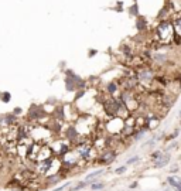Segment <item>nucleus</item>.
Returning a JSON list of instances; mask_svg holds the SVG:
<instances>
[{"instance_id": "1", "label": "nucleus", "mask_w": 181, "mask_h": 191, "mask_svg": "<svg viewBox=\"0 0 181 191\" xmlns=\"http://www.w3.org/2000/svg\"><path fill=\"white\" fill-rule=\"evenodd\" d=\"M173 37H174L173 23H171L170 19H166V20H160L159 24L154 27L152 38H153V41H156L159 44L170 45Z\"/></svg>"}, {"instance_id": "2", "label": "nucleus", "mask_w": 181, "mask_h": 191, "mask_svg": "<svg viewBox=\"0 0 181 191\" xmlns=\"http://www.w3.org/2000/svg\"><path fill=\"white\" fill-rule=\"evenodd\" d=\"M136 78L139 81V85L144 86L146 89L150 88L152 84H154V78H156L157 69L152 65H143L140 68H136Z\"/></svg>"}, {"instance_id": "3", "label": "nucleus", "mask_w": 181, "mask_h": 191, "mask_svg": "<svg viewBox=\"0 0 181 191\" xmlns=\"http://www.w3.org/2000/svg\"><path fill=\"white\" fill-rule=\"evenodd\" d=\"M72 149L79 157V160L84 163H90L98 157V151L92 146V143H79V144L72 146Z\"/></svg>"}, {"instance_id": "4", "label": "nucleus", "mask_w": 181, "mask_h": 191, "mask_svg": "<svg viewBox=\"0 0 181 191\" xmlns=\"http://www.w3.org/2000/svg\"><path fill=\"white\" fill-rule=\"evenodd\" d=\"M123 126H125L123 119L118 118V116L109 118V120L105 122V132H106L108 134H112V136H119L122 129H123Z\"/></svg>"}, {"instance_id": "5", "label": "nucleus", "mask_w": 181, "mask_h": 191, "mask_svg": "<svg viewBox=\"0 0 181 191\" xmlns=\"http://www.w3.org/2000/svg\"><path fill=\"white\" fill-rule=\"evenodd\" d=\"M116 157H118V151L116 150H113V149H105V150L98 153V157H96L95 161L103 167V166H109L111 163H113L116 160Z\"/></svg>"}, {"instance_id": "6", "label": "nucleus", "mask_w": 181, "mask_h": 191, "mask_svg": "<svg viewBox=\"0 0 181 191\" xmlns=\"http://www.w3.org/2000/svg\"><path fill=\"white\" fill-rule=\"evenodd\" d=\"M103 94L109 95V96H119L120 91H119V85H118V82L116 81H109L105 85V91H103Z\"/></svg>"}, {"instance_id": "7", "label": "nucleus", "mask_w": 181, "mask_h": 191, "mask_svg": "<svg viewBox=\"0 0 181 191\" xmlns=\"http://www.w3.org/2000/svg\"><path fill=\"white\" fill-rule=\"evenodd\" d=\"M170 161H171V155H170V153H164V151H163V155H161L160 159L154 161V167H156V168H163V167L169 166Z\"/></svg>"}, {"instance_id": "8", "label": "nucleus", "mask_w": 181, "mask_h": 191, "mask_svg": "<svg viewBox=\"0 0 181 191\" xmlns=\"http://www.w3.org/2000/svg\"><path fill=\"white\" fill-rule=\"evenodd\" d=\"M147 132H149V129L146 126L144 127H137V129H135V132H133V134H132V140L133 142H140Z\"/></svg>"}, {"instance_id": "9", "label": "nucleus", "mask_w": 181, "mask_h": 191, "mask_svg": "<svg viewBox=\"0 0 181 191\" xmlns=\"http://www.w3.org/2000/svg\"><path fill=\"white\" fill-rule=\"evenodd\" d=\"M136 29L139 33H143L147 30V23H146V19L143 16H137L136 19Z\"/></svg>"}, {"instance_id": "10", "label": "nucleus", "mask_w": 181, "mask_h": 191, "mask_svg": "<svg viewBox=\"0 0 181 191\" xmlns=\"http://www.w3.org/2000/svg\"><path fill=\"white\" fill-rule=\"evenodd\" d=\"M103 173H105V170H103V168H99V170L90 171L89 174H88L87 177H85V181H87L88 184H92V181H94L95 179H98L99 175H101V174H103Z\"/></svg>"}, {"instance_id": "11", "label": "nucleus", "mask_w": 181, "mask_h": 191, "mask_svg": "<svg viewBox=\"0 0 181 191\" xmlns=\"http://www.w3.org/2000/svg\"><path fill=\"white\" fill-rule=\"evenodd\" d=\"M167 184H169L170 187L177 190L178 187H181V179L180 177H174V175H169L167 177Z\"/></svg>"}, {"instance_id": "12", "label": "nucleus", "mask_w": 181, "mask_h": 191, "mask_svg": "<svg viewBox=\"0 0 181 191\" xmlns=\"http://www.w3.org/2000/svg\"><path fill=\"white\" fill-rule=\"evenodd\" d=\"M65 88L68 92H75V91H77V85H75V82L72 78H70V77L65 78Z\"/></svg>"}, {"instance_id": "13", "label": "nucleus", "mask_w": 181, "mask_h": 191, "mask_svg": "<svg viewBox=\"0 0 181 191\" xmlns=\"http://www.w3.org/2000/svg\"><path fill=\"white\" fill-rule=\"evenodd\" d=\"M89 186H90V191H102L105 188V183L99 181V180H96L95 183L89 184Z\"/></svg>"}, {"instance_id": "14", "label": "nucleus", "mask_w": 181, "mask_h": 191, "mask_svg": "<svg viewBox=\"0 0 181 191\" xmlns=\"http://www.w3.org/2000/svg\"><path fill=\"white\" fill-rule=\"evenodd\" d=\"M0 101L3 102V103H9V102L12 101V94L10 92H0Z\"/></svg>"}, {"instance_id": "15", "label": "nucleus", "mask_w": 181, "mask_h": 191, "mask_svg": "<svg viewBox=\"0 0 181 191\" xmlns=\"http://www.w3.org/2000/svg\"><path fill=\"white\" fill-rule=\"evenodd\" d=\"M88 186L87 181H81V183H78L77 186H74V187H68V191H78V190H82V188H85Z\"/></svg>"}, {"instance_id": "16", "label": "nucleus", "mask_w": 181, "mask_h": 191, "mask_svg": "<svg viewBox=\"0 0 181 191\" xmlns=\"http://www.w3.org/2000/svg\"><path fill=\"white\" fill-rule=\"evenodd\" d=\"M77 94H75V98H74V102H78L81 98H84L85 95H87V89H78L75 91Z\"/></svg>"}, {"instance_id": "17", "label": "nucleus", "mask_w": 181, "mask_h": 191, "mask_svg": "<svg viewBox=\"0 0 181 191\" xmlns=\"http://www.w3.org/2000/svg\"><path fill=\"white\" fill-rule=\"evenodd\" d=\"M161 155H163V150H154L152 153V155H150V159H152V161L154 163L156 161V160H159L161 157Z\"/></svg>"}, {"instance_id": "18", "label": "nucleus", "mask_w": 181, "mask_h": 191, "mask_svg": "<svg viewBox=\"0 0 181 191\" xmlns=\"http://www.w3.org/2000/svg\"><path fill=\"white\" fill-rule=\"evenodd\" d=\"M178 134H180V129H178V127H177V129L174 130L173 133H171V134H169V136H167V137H164V139H166V140H167V142H170V140H176V139H177V136H178Z\"/></svg>"}, {"instance_id": "19", "label": "nucleus", "mask_w": 181, "mask_h": 191, "mask_svg": "<svg viewBox=\"0 0 181 191\" xmlns=\"http://www.w3.org/2000/svg\"><path fill=\"white\" fill-rule=\"evenodd\" d=\"M177 147H178V142H176V140H174V142H171L169 146H167V149L164 150V153H169V151H171V150H176Z\"/></svg>"}, {"instance_id": "20", "label": "nucleus", "mask_w": 181, "mask_h": 191, "mask_svg": "<svg viewBox=\"0 0 181 191\" xmlns=\"http://www.w3.org/2000/svg\"><path fill=\"white\" fill-rule=\"evenodd\" d=\"M129 12H130V14H132V16H139V7H137V4L136 3H133V6L130 9H129Z\"/></svg>"}, {"instance_id": "21", "label": "nucleus", "mask_w": 181, "mask_h": 191, "mask_svg": "<svg viewBox=\"0 0 181 191\" xmlns=\"http://www.w3.org/2000/svg\"><path fill=\"white\" fill-rule=\"evenodd\" d=\"M128 171V166H120V167H118L115 170V174H118V175H122V174H125Z\"/></svg>"}, {"instance_id": "22", "label": "nucleus", "mask_w": 181, "mask_h": 191, "mask_svg": "<svg viewBox=\"0 0 181 191\" xmlns=\"http://www.w3.org/2000/svg\"><path fill=\"white\" fill-rule=\"evenodd\" d=\"M139 161V156H132L130 159L126 161V166H130V164H135V163Z\"/></svg>"}, {"instance_id": "23", "label": "nucleus", "mask_w": 181, "mask_h": 191, "mask_svg": "<svg viewBox=\"0 0 181 191\" xmlns=\"http://www.w3.org/2000/svg\"><path fill=\"white\" fill-rule=\"evenodd\" d=\"M71 186V181H68V183H65V184H62V186H60V187H57V188H54V191H64L65 188H68Z\"/></svg>"}, {"instance_id": "24", "label": "nucleus", "mask_w": 181, "mask_h": 191, "mask_svg": "<svg viewBox=\"0 0 181 191\" xmlns=\"http://www.w3.org/2000/svg\"><path fill=\"white\" fill-rule=\"evenodd\" d=\"M21 112H23L21 108H14V109H13V115H16V116H20Z\"/></svg>"}, {"instance_id": "25", "label": "nucleus", "mask_w": 181, "mask_h": 191, "mask_svg": "<svg viewBox=\"0 0 181 191\" xmlns=\"http://www.w3.org/2000/svg\"><path fill=\"white\" fill-rule=\"evenodd\" d=\"M154 143H156V142H154L153 139H150V140H147V142L144 143V144H143V147H150V146H153Z\"/></svg>"}, {"instance_id": "26", "label": "nucleus", "mask_w": 181, "mask_h": 191, "mask_svg": "<svg viewBox=\"0 0 181 191\" xmlns=\"http://www.w3.org/2000/svg\"><path fill=\"white\" fill-rule=\"evenodd\" d=\"M170 173H171V174H176V173H178V167L177 166H174V167H171V168H170Z\"/></svg>"}, {"instance_id": "27", "label": "nucleus", "mask_w": 181, "mask_h": 191, "mask_svg": "<svg viewBox=\"0 0 181 191\" xmlns=\"http://www.w3.org/2000/svg\"><path fill=\"white\" fill-rule=\"evenodd\" d=\"M96 54H98V51H96V50H89V53H88V55H89V57H95Z\"/></svg>"}, {"instance_id": "28", "label": "nucleus", "mask_w": 181, "mask_h": 191, "mask_svg": "<svg viewBox=\"0 0 181 191\" xmlns=\"http://www.w3.org/2000/svg\"><path fill=\"white\" fill-rule=\"evenodd\" d=\"M137 187V183H133V184H130V188H136Z\"/></svg>"}, {"instance_id": "29", "label": "nucleus", "mask_w": 181, "mask_h": 191, "mask_svg": "<svg viewBox=\"0 0 181 191\" xmlns=\"http://www.w3.org/2000/svg\"><path fill=\"white\" fill-rule=\"evenodd\" d=\"M177 191H181V187H178V188H177Z\"/></svg>"}, {"instance_id": "30", "label": "nucleus", "mask_w": 181, "mask_h": 191, "mask_svg": "<svg viewBox=\"0 0 181 191\" xmlns=\"http://www.w3.org/2000/svg\"><path fill=\"white\" fill-rule=\"evenodd\" d=\"M133 2H135V3H136V0H133Z\"/></svg>"}]
</instances>
